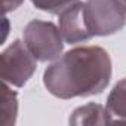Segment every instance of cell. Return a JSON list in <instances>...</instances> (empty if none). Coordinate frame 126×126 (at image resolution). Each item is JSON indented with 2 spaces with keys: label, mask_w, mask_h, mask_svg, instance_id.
Returning <instances> with one entry per match:
<instances>
[{
  "label": "cell",
  "mask_w": 126,
  "mask_h": 126,
  "mask_svg": "<svg viewBox=\"0 0 126 126\" xmlns=\"http://www.w3.org/2000/svg\"><path fill=\"white\" fill-rule=\"evenodd\" d=\"M117 119L110 113V110L101 104H86L76 108L70 116L71 125H107L116 123Z\"/></svg>",
  "instance_id": "8992f818"
},
{
  "label": "cell",
  "mask_w": 126,
  "mask_h": 126,
  "mask_svg": "<svg viewBox=\"0 0 126 126\" xmlns=\"http://www.w3.org/2000/svg\"><path fill=\"white\" fill-rule=\"evenodd\" d=\"M76 2L77 0H31V3L37 9L53 14V15L61 14L64 9H67L68 6H71Z\"/></svg>",
  "instance_id": "9c48e42d"
},
{
  "label": "cell",
  "mask_w": 126,
  "mask_h": 126,
  "mask_svg": "<svg viewBox=\"0 0 126 126\" xmlns=\"http://www.w3.org/2000/svg\"><path fill=\"white\" fill-rule=\"evenodd\" d=\"M111 59L99 46H79L45 70V88L56 98L70 99L101 94L111 79Z\"/></svg>",
  "instance_id": "6da1fadb"
},
{
  "label": "cell",
  "mask_w": 126,
  "mask_h": 126,
  "mask_svg": "<svg viewBox=\"0 0 126 126\" xmlns=\"http://www.w3.org/2000/svg\"><path fill=\"white\" fill-rule=\"evenodd\" d=\"M3 22H5V30H3V31H5V33H3V40H5V39H6V36H8V24H9L8 18H5V21H3Z\"/></svg>",
  "instance_id": "8fae6325"
},
{
  "label": "cell",
  "mask_w": 126,
  "mask_h": 126,
  "mask_svg": "<svg viewBox=\"0 0 126 126\" xmlns=\"http://www.w3.org/2000/svg\"><path fill=\"white\" fill-rule=\"evenodd\" d=\"M18 116V95L9 83L3 82L2 86V102H0V126H12Z\"/></svg>",
  "instance_id": "52a82bcc"
},
{
  "label": "cell",
  "mask_w": 126,
  "mask_h": 126,
  "mask_svg": "<svg viewBox=\"0 0 126 126\" xmlns=\"http://www.w3.org/2000/svg\"><path fill=\"white\" fill-rule=\"evenodd\" d=\"M36 58L21 40L12 42L2 52V79L11 86L21 88L36 71Z\"/></svg>",
  "instance_id": "277c9868"
},
{
  "label": "cell",
  "mask_w": 126,
  "mask_h": 126,
  "mask_svg": "<svg viewBox=\"0 0 126 126\" xmlns=\"http://www.w3.org/2000/svg\"><path fill=\"white\" fill-rule=\"evenodd\" d=\"M107 108L119 123H126V77L114 85L108 98Z\"/></svg>",
  "instance_id": "ba28073f"
},
{
  "label": "cell",
  "mask_w": 126,
  "mask_h": 126,
  "mask_svg": "<svg viewBox=\"0 0 126 126\" xmlns=\"http://www.w3.org/2000/svg\"><path fill=\"white\" fill-rule=\"evenodd\" d=\"M59 30L67 43H80L94 37L88 27L85 3L76 2L59 14Z\"/></svg>",
  "instance_id": "5b68a950"
},
{
  "label": "cell",
  "mask_w": 126,
  "mask_h": 126,
  "mask_svg": "<svg viewBox=\"0 0 126 126\" xmlns=\"http://www.w3.org/2000/svg\"><path fill=\"white\" fill-rule=\"evenodd\" d=\"M62 40L61 30L49 21L33 19L24 28V43L37 61L58 59L64 47Z\"/></svg>",
  "instance_id": "7a4b0ae2"
},
{
  "label": "cell",
  "mask_w": 126,
  "mask_h": 126,
  "mask_svg": "<svg viewBox=\"0 0 126 126\" xmlns=\"http://www.w3.org/2000/svg\"><path fill=\"white\" fill-rule=\"evenodd\" d=\"M24 0H2V8H3V14H8V12H12L15 11L16 8L21 6V3Z\"/></svg>",
  "instance_id": "30bf717a"
},
{
  "label": "cell",
  "mask_w": 126,
  "mask_h": 126,
  "mask_svg": "<svg viewBox=\"0 0 126 126\" xmlns=\"http://www.w3.org/2000/svg\"><path fill=\"white\" fill-rule=\"evenodd\" d=\"M122 2V5H123V8H125V11H126V0H120Z\"/></svg>",
  "instance_id": "7c38bea8"
},
{
  "label": "cell",
  "mask_w": 126,
  "mask_h": 126,
  "mask_svg": "<svg viewBox=\"0 0 126 126\" xmlns=\"http://www.w3.org/2000/svg\"><path fill=\"white\" fill-rule=\"evenodd\" d=\"M85 14L92 36H111L126 22V11L120 0H86Z\"/></svg>",
  "instance_id": "3957f363"
}]
</instances>
